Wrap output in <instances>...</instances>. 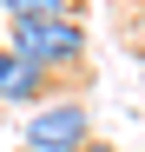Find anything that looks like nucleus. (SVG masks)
I'll list each match as a JSON object with an SVG mask.
<instances>
[{
  "instance_id": "f03ea898",
  "label": "nucleus",
  "mask_w": 145,
  "mask_h": 152,
  "mask_svg": "<svg viewBox=\"0 0 145 152\" xmlns=\"http://www.w3.org/2000/svg\"><path fill=\"white\" fill-rule=\"evenodd\" d=\"M92 139V119H86V106L79 99H53V106H40L33 119H27V152H79Z\"/></svg>"
},
{
  "instance_id": "f257e3e1",
  "label": "nucleus",
  "mask_w": 145,
  "mask_h": 152,
  "mask_svg": "<svg viewBox=\"0 0 145 152\" xmlns=\"http://www.w3.org/2000/svg\"><path fill=\"white\" fill-rule=\"evenodd\" d=\"M7 53H13V60H27L33 73L79 66V60H86V27H79V20H13Z\"/></svg>"
},
{
  "instance_id": "7ed1b4c3",
  "label": "nucleus",
  "mask_w": 145,
  "mask_h": 152,
  "mask_svg": "<svg viewBox=\"0 0 145 152\" xmlns=\"http://www.w3.org/2000/svg\"><path fill=\"white\" fill-rule=\"evenodd\" d=\"M40 86H46V73H33L27 60H13L7 46H0V99H20V106H27V99H40Z\"/></svg>"
},
{
  "instance_id": "39448f33",
  "label": "nucleus",
  "mask_w": 145,
  "mask_h": 152,
  "mask_svg": "<svg viewBox=\"0 0 145 152\" xmlns=\"http://www.w3.org/2000/svg\"><path fill=\"white\" fill-rule=\"evenodd\" d=\"M79 152H112V145H99V139H86V145H79Z\"/></svg>"
},
{
  "instance_id": "20e7f679",
  "label": "nucleus",
  "mask_w": 145,
  "mask_h": 152,
  "mask_svg": "<svg viewBox=\"0 0 145 152\" xmlns=\"http://www.w3.org/2000/svg\"><path fill=\"white\" fill-rule=\"evenodd\" d=\"M7 20H79V0H0Z\"/></svg>"
}]
</instances>
